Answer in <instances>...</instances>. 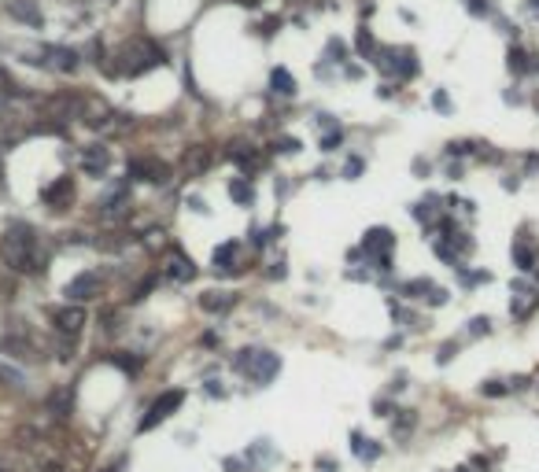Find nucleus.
Returning a JSON list of instances; mask_svg holds the SVG:
<instances>
[{
  "label": "nucleus",
  "instance_id": "obj_1",
  "mask_svg": "<svg viewBox=\"0 0 539 472\" xmlns=\"http://www.w3.org/2000/svg\"><path fill=\"white\" fill-rule=\"evenodd\" d=\"M0 255H4V262L11 270L34 273L37 262H41V251H37V233L30 226H22V221L8 226V233L0 236Z\"/></svg>",
  "mask_w": 539,
  "mask_h": 472
},
{
  "label": "nucleus",
  "instance_id": "obj_2",
  "mask_svg": "<svg viewBox=\"0 0 539 472\" xmlns=\"http://www.w3.org/2000/svg\"><path fill=\"white\" fill-rule=\"evenodd\" d=\"M237 369H244L255 384H270V380L277 376L281 362H277V354H270V351H244V358H237Z\"/></svg>",
  "mask_w": 539,
  "mask_h": 472
},
{
  "label": "nucleus",
  "instance_id": "obj_3",
  "mask_svg": "<svg viewBox=\"0 0 539 472\" xmlns=\"http://www.w3.org/2000/svg\"><path fill=\"white\" fill-rule=\"evenodd\" d=\"M122 71L126 74H140V71H148V67H156V63H163V48L156 45H148V41H133V45H126L122 48Z\"/></svg>",
  "mask_w": 539,
  "mask_h": 472
},
{
  "label": "nucleus",
  "instance_id": "obj_4",
  "mask_svg": "<svg viewBox=\"0 0 539 472\" xmlns=\"http://www.w3.org/2000/svg\"><path fill=\"white\" fill-rule=\"evenodd\" d=\"M182 402H185V391H163V395L148 406V413L140 417V432H152L156 425H163L166 417H170Z\"/></svg>",
  "mask_w": 539,
  "mask_h": 472
},
{
  "label": "nucleus",
  "instance_id": "obj_5",
  "mask_svg": "<svg viewBox=\"0 0 539 472\" xmlns=\"http://www.w3.org/2000/svg\"><path fill=\"white\" fill-rule=\"evenodd\" d=\"M130 174L133 177H140V181H152V185H166L170 181V166H166L163 159H133L130 163Z\"/></svg>",
  "mask_w": 539,
  "mask_h": 472
},
{
  "label": "nucleus",
  "instance_id": "obj_6",
  "mask_svg": "<svg viewBox=\"0 0 539 472\" xmlns=\"http://www.w3.org/2000/svg\"><path fill=\"white\" fill-rule=\"evenodd\" d=\"M100 288H104L100 273H78V277L67 284V299H74V303H89V299L100 295Z\"/></svg>",
  "mask_w": 539,
  "mask_h": 472
},
{
  "label": "nucleus",
  "instance_id": "obj_7",
  "mask_svg": "<svg viewBox=\"0 0 539 472\" xmlns=\"http://www.w3.org/2000/svg\"><path fill=\"white\" fill-rule=\"evenodd\" d=\"M41 200L52 207V211H67V207L74 203V181L71 177H56L52 185H45Z\"/></svg>",
  "mask_w": 539,
  "mask_h": 472
},
{
  "label": "nucleus",
  "instance_id": "obj_8",
  "mask_svg": "<svg viewBox=\"0 0 539 472\" xmlns=\"http://www.w3.org/2000/svg\"><path fill=\"white\" fill-rule=\"evenodd\" d=\"M52 325H56L59 336H78L85 329V310L82 307H59L52 314Z\"/></svg>",
  "mask_w": 539,
  "mask_h": 472
},
{
  "label": "nucleus",
  "instance_id": "obj_9",
  "mask_svg": "<svg viewBox=\"0 0 539 472\" xmlns=\"http://www.w3.org/2000/svg\"><path fill=\"white\" fill-rule=\"evenodd\" d=\"M214 163V152L207 148V144H192V148L182 155V166H185V174L189 177H200V174H207Z\"/></svg>",
  "mask_w": 539,
  "mask_h": 472
},
{
  "label": "nucleus",
  "instance_id": "obj_10",
  "mask_svg": "<svg viewBox=\"0 0 539 472\" xmlns=\"http://www.w3.org/2000/svg\"><path fill=\"white\" fill-rule=\"evenodd\" d=\"M108 166H111L108 148H100V144H89V148H82V170H85V174L100 177V174H108Z\"/></svg>",
  "mask_w": 539,
  "mask_h": 472
},
{
  "label": "nucleus",
  "instance_id": "obj_11",
  "mask_svg": "<svg viewBox=\"0 0 539 472\" xmlns=\"http://www.w3.org/2000/svg\"><path fill=\"white\" fill-rule=\"evenodd\" d=\"M392 244H395V236H392L388 229H369V233H366V240H362L366 255H377L381 262H388V251H392Z\"/></svg>",
  "mask_w": 539,
  "mask_h": 472
},
{
  "label": "nucleus",
  "instance_id": "obj_12",
  "mask_svg": "<svg viewBox=\"0 0 539 472\" xmlns=\"http://www.w3.org/2000/svg\"><path fill=\"white\" fill-rule=\"evenodd\" d=\"M48 63L63 74H74L78 71V52L74 48H48Z\"/></svg>",
  "mask_w": 539,
  "mask_h": 472
},
{
  "label": "nucleus",
  "instance_id": "obj_13",
  "mask_svg": "<svg viewBox=\"0 0 539 472\" xmlns=\"http://www.w3.org/2000/svg\"><path fill=\"white\" fill-rule=\"evenodd\" d=\"M166 277H170V281H192V277H196V266H192V258L174 255L170 266H166Z\"/></svg>",
  "mask_w": 539,
  "mask_h": 472
},
{
  "label": "nucleus",
  "instance_id": "obj_14",
  "mask_svg": "<svg viewBox=\"0 0 539 472\" xmlns=\"http://www.w3.org/2000/svg\"><path fill=\"white\" fill-rule=\"evenodd\" d=\"M233 303H237V295H229V292H203V299H200V307L211 310V314H222Z\"/></svg>",
  "mask_w": 539,
  "mask_h": 472
},
{
  "label": "nucleus",
  "instance_id": "obj_15",
  "mask_svg": "<svg viewBox=\"0 0 539 472\" xmlns=\"http://www.w3.org/2000/svg\"><path fill=\"white\" fill-rule=\"evenodd\" d=\"M270 85H274V93H281V96H292V93H296V82H292V74H288L285 67H277L274 74H270Z\"/></svg>",
  "mask_w": 539,
  "mask_h": 472
},
{
  "label": "nucleus",
  "instance_id": "obj_16",
  "mask_svg": "<svg viewBox=\"0 0 539 472\" xmlns=\"http://www.w3.org/2000/svg\"><path fill=\"white\" fill-rule=\"evenodd\" d=\"M513 262H517L521 270H532L536 266V247L529 240H517V244H513Z\"/></svg>",
  "mask_w": 539,
  "mask_h": 472
},
{
  "label": "nucleus",
  "instance_id": "obj_17",
  "mask_svg": "<svg viewBox=\"0 0 539 472\" xmlns=\"http://www.w3.org/2000/svg\"><path fill=\"white\" fill-rule=\"evenodd\" d=\"M355 454H358V457H366V462H377V457H381V447H377L374 439L355 436Z\"/></svg>",
  "mask_w": 539,
  "mask_h": 472
},
{
  "label": "nucleus",
  "instance_id": "obj_18",
  "mask_svg": "<svg viewBox=\"0 0 539 472\" xmlns=\"http://www.w3.org/2000/svg\"><path fill=\"white\" fill-rule=\"evenodd\" d=\"M229 196H233V200H237V203H244V207H248V203L255 200V189H251V185H248V181H244V177H240V181H233V185H229Z\"/></svg>",
  "mask_w": 539,
  "mask_h": 472
},
{
  "label": "nucleus",
  "instance_id": "obj_19",
  "mask_svg": "<svg viewBox=\"0 0 539 472\" xmlns=\"http://www.w3.org/2000/svg\"><path fill=\"white\" fill-rule=\"evenodd\" d=\"M48 406H52V413H59V417H67L71 413V391L67 388H59L52 399H48Z\"/></svg>",
  "mask_w": 539,
  "mask_h": 472
},
{
  "label": "nucleus",
  "instance_id": "obj_20",
  "mask_svg": "<svg viewBox=\"0 0 539 472\" xmlns=\"http://www.w3.org/2000/svg\"><path fill=\"white\" fill-rule=\"evenodd\" d=\"M233 258H237V244H222V247L214 251V266L229 270V266H233Z\"/></svg>",
  "mask_w": 539,
  "mask_h": 472
},
{
  "label": "nucleus",
  "instance_id": "obj_21",
  "mask_svg": "<svg viewBox=\"0 0 539 472\" xmlns=\"http://www.w3.org/2000/svg\"><path fill=\"white\" fill-rule=\"evenodd\" d=\"M11 15H15V19H27V22H41V15H37V8L34 4H11Z\"/></svg>",
  "mask_w": 539,
  "mask_h": 472
},
{
  "label": "nucleus",
  "instance_id": "obj_22",
  "mask_svg": "<svg viewBox=\"0 0 539 472\" xmlns=\"http://www.w3.org/2000/svg\"><path fill=\"white\" fill-rule=\"evenodd\" d=\"M0 347H4L8 354H15V358H27V354H30V344H27V339H11V336H8Z\"/></svg>",
  "mask_w": 539,
  "mask_h": 472
},
{
  "label": "nucleus",
  "instance_id": "obj_23",
  "mask_svg": "<svg viewBox=\"0 0 539 472\" xmlns=\"http://www.w3.org/2000/svg\"><path fill=\"white\" fill-rule=\"evenodd\" d=\"M425 292H432L429 281H406L403 284V295H425Z\"/></svg>",
  "mask_w": 539,
  "mask_h": 472
},
{
  "label": "nucleus",
  "instance_id": "obj_24",
  "mask_svg": "<svg viewBox=\"0 0 539 472\" xmlns=\"http://www.w3.org/2000/svg\"><path fill=\"white\" fill-rule=\"evenodd\" d=\"M510 67L513 71H529V56H524V52H510Z\"/></svg>",
  "mask_w": 539,
  "mask_h": 472
},
{
  "label": "nucleus",
  "instance_id": "obj_25",
  "mask_svg": "<svg viewBox=\"0 0 539 472\" xmlns=\"http://www.w3.org/2000/svg\"><path fill=\"white\" fill-rule=\"evenodd\" d=\"M274 148H281L285 155H292V152H300V140H292V137H285V140H277Z\"/></svg>",
  "mask_w": 539,
  "mask_h": 472
},
{
  "label": "nucleus",
  "instance_id": "obj_26",
  "mask_svg": "<svg viewBox=\"0 0 539 472\" xmlns=\"http://www.w3.org/2000/svg\"><path fill=\"white\" fill-rule=\"evenodd\" d=\"M358 52H374V37L366 30H358Z\"/></svg>",
  "mask_w": 539,
  "mask_h": 472
},
{
  "label": "nucleus",
  "instance_id": "obj_27",
  "mask_svg": "<svg viewBox=\"0 0 539 472\" xmlns=\"http://www.w3.org/2000/svg\"><path fill=\"white\" fill-rule=\"evenodd\" d=\"M337 144H340V129H337V133H329V137L322 140V148H325V152H332V148H337Z\"/></svg>",
  "mask_w": 539,
  "mask_h": 472
},
{
  "label": "nucleus",
  "instance_id": "obj_28",
  "mask_svg": "<svg viewBox=\"0 0 539 472\" xmlns=\"http://www.w3.org/2000/svg\"><path fill=\"white\" fill-rule=\"evenodd\" d=\"M503 391H506L503 384H484V395H503Z\"/></svg>",
  "mask_w": 539,
  "mask_h": 472
},
{
  "label": "nucleus",
  "instance_id": "obj_29",
  "mask_svg": "<svg viewBox=\"0 0 539 472\" xmlns=\"http://www.w3.org/2000/svg\"><path fill=\"white\" fill-rule=\"evenodd\" d=\"M358 170H362V163H358V159H351V163H348V170H344V174H348V177H355Z\"/></svg>",
  "mask_w": 539,
  "mask_h": 472
},
{
  "label": "nucleus",
  "instance_id": "obj_30",
  "mask_svg": "<svg viewBox=\"0 0 539 472\" xmlns=\"http://www.w3.org/2000/svg\"><path fill=\"white\" fill-rule=\"evenodd\" d=\"M473 332H487V318H477V321H473Z\"/></svg>",
  "mask_w": 539,
  "mask_h": 472
},
{
  "label": "nucleus",
  "instance_id": "obj_31",
  "mask_svg": "<svg viewBox=\"0 0 539 472\" xmlns=\"http://www.w3.org/2000/svg\"><path fill=\"white\" fill-rule=\"evenodd\" d=\"M0 189H4V163H0Z\"/></svg>",
  "mask_w": 539,
  "mask_h": 472
}]
</instances>
